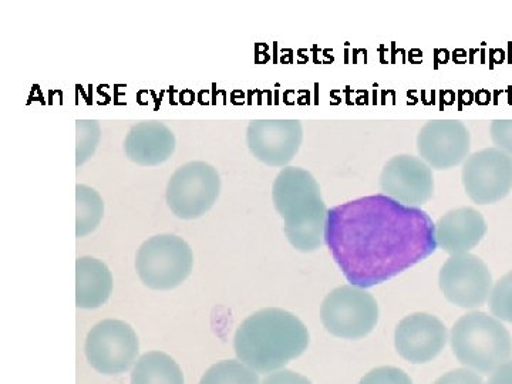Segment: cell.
Wrapping results in <instances>:
<instances>
[{
  "instance_id": "obj_24",
  "label": "cell",
  "mask_w": 512,
  "mask_h": 384,
  "mask_svg": "<svg viewBox=\"0 0 512 384\" xmlns=\"http://www.w3.org/2000/svg\"><path fill=\"white\" fill-rule=\"evenodd\" d=\"M494 146L512 157V120H494L490 126Z\"/></svg>"
},
{
  "instance_id": "obj_20",
  "label": "cell",
  "mask_w": 512,
  "mask_h": 384,
  "mask_svg": "<svg viewBox=\"0 0 512 384\" xmlns=\"http://www.w3.org/2000/svg\"><path fill=\"white\" fill-rule=\"evenodd\" d=\"M200 384H259L254 370L237 360H224L205 373Z\"/></svg>"
},
{
  "instance_id": "obj_7",
  "label": "cell",
  "mask_w": 512,
  "mask_h": 384,
  "mask_svg": "<svg viewBox=\"0 0 512 384\" xmlns=\"http://www.w3.org/2000/svg\"><path fill=\"white\" fill-rule=\"evenodd\" d=\"M221 192L217 168L205 161L181 165L167 184L165 200L175 217L195 220L214 207Z\"/></svg>"
},
{
  "instance_id": "obj_21",
  "label": "cell",
  "mask_w": 512,
  "mask_h": 384,
  "mask_svg": "<svg viewBox=\"0 0 512 384\" xmlns=\"http://www.w3.org/2000/svg\"><path fill=\"white\" fill-rule=\"evenodd\" d=\"M77 148L76 165L80 167L96 153L101 137L100 124L93 120H79L76 123Z\"/></svg>"
},
{
  "instance_id": "obj_16",
  "label": "cell",
  "mask_w": 512,
  "mask_h": 384,
  "mask_svg": "<svg viewBox=\"0 0 512 384\" xmlns=\"http://www.w3.org/2000/svg\"><path fill=\"white\" fill-rule=\"evenodd\" d=\"M175 151V136L160 121H141L134 124L124 140L128 160L143 167L165 163Z\"/></svg>"
},
{
  "instance_id": "obj_12",
  "label": "cell",
  "mask_w": 512,
  "mask_h": 384,
  "mask_svg": "<svg viewBox=\"0 0 512 384\" xmlns=\"http://www.w3.org/2000/svg\"><path fill=\"white\" fill-rule=\"evenodd\" d=\"M471 134L460 120H433L417 134V151L433 170H451L470 156Z\"/></svg>"
},
{
  "instance_id": "obj_10",
  "label": "cell",
  "mask_w": 512,
  "mask_h": 384,
  "mask_svg": "<svg viewBox=\"0 0 512 384\" xmlns=\"http://www.w3.org/2000/svg\"><path fill=\"white\" fill-rule=\"evenodd\" d=\"M439 285L448 302L466 309L483 306L494 288L487 264L473 254L451 255L441 266Z\"/></svg>"
},
{
  "instance_id": "obj_14",
  "label": "cell",
  "mask_w": 512,
  "mask_h": 384,
  "mask_svg": "<svg viewBox=\"0 0 512 384\" xmlns=\"http://www.w3.org/2000/svg\"><path fill=\"white\" fill-rule=\"evenodd\" d=\"M447 329L437 316L413 313L397 325L394 345L403 359L414 365L429 363L446 348Z\"/></svg>"
},
{
  "instance_id": "obj_5",
  "label": "cell",
  "mask_w": 512,
  "mask_h": 384,
  "mask_svg": "<svg viewBox=\"0 0 512 384\" xmlns=\"http://www.w3.org/2000/svg\"><path fill=\"white\" fill-rule=\"evenodd\" d=\"M194 255L190 245L177 235H157L147 239L136 256L141 282L156 291H170L190 276Z\"/></svg>"
},
{
  "instance_id": "obj_19",
  "label": "cell",
  "mask_w": 512,
  "mask_h": 384,
  "mask_svg": "<svg viewBox=\"0 0 512 384\" xmlns=\"http://www.w3.org/2000/svg\"><path fill=\"white\" fill-rule=\"evenodd\" d=\"M76 237L83 238L99 227L104 215V202L99 192L84 184L76 185Z\"/></svg>"
},
{
  "instance_id": "obj_1",
  "label": "cell",
  "mask_w": 512,
  "mask_h": 384,
  "mask_svg": "<svg viewBox=\"0 0 512 384\" xmlns=\"http://www.w3.org/2000/svg\"><path fill=\"white\" fill-rule=\"evenodd\" d=\"M434 225L421 208L367 195L330 208L325 244L350 285L369 289L433 255Z\"/></svg>"
},
{
  "instance_id": "obj_25",
  "label": "cell",
  "mask_w": 512,
  "mask_h": 384,
  "mask_svg": "<svg viewBox=\"0 0 512 384\" xmlns=\"http://www.w3.org/2000/svg\"><path fill=\"white\" fill-rule=\"evenodd\" d=\"M434 384H484L477 373L467 369H456L441 376Z\"/></svg>"
},
{
  "instance_id": "obj_3",
  "label": "cell",
  "mask_w": 512,
  "mask_h": 384,
  "mask_svg": "<svg viewBox=\"0 0 512 384\" xmlns=\"http://www.w3.org/2000/svg\"><path fill=\"white\" fill-rule=\"evenodd\" d=\"M275 210L285 221V234L293 248L313 252L325 242L329 208L316 178L301 167H285L272 187Z\"/></svg>"
},
{
  "instance_id": "obj_9",
  "label": "cell",
  "mask_w": 512,
  "mask_h": 384,
  "mask_svg": "<svg viewBox=\"0 0 512 384\" xmlns=\"http://www.w3.org/2000/svg\"><path fill=\"white\" fill-rule=\"evenodd\" d=\"M84 349L94 370L107 376L121 375L136 362L138 338L128 323L107 319L90 330Z\"/></svg>"
},
{
  "instance_id": "obj_22",
  "label": "cell",
  "mask_w": 512,
  "mask_h": 384,
  "mask_svg": "<svg viewBox=\"0 0 512 384\" xmlns=\"http://www.w3.org/2000/svg\"><path fill=\"white\" fill-rule=\"evenodd\" d=\"M490 309L494 318L512 325V271L494 285L490 295Z\"/></svg>"
},
{
  "instance_id": "obj_15",
  "label": "cell",
  "mask_w": 512,
  "mask_h": 384,
  "mask_svg": "<svg viewBox=\"0 0 512 384\" xmlns=\"http://www.w3.org/2000/svg\"><path fill=\"white\" fill-rule=\"evenodd\" d=\"M483 215L473 207L448 211L434 225L437 248L450 255L470 254L487 234Z\"/></svg>"
},
{
  "instance_id": "obj_6",
  "label": "cell",
  "mask_w": 512,
  "mask_h": 384,
  "mask_svg": "<svg viewBox=\"0 0 512 384\" xmlns=\"http://www.w3.org/2000/svg\"><path fill=\"white\" fill-rule=\"evenodd\" d=\"M320 320L336 338L362 339L376 328L379 306L366 289L342 285L323 299Z\"/></svg>"
},
{
  "instance_id": "obj_27",
  "label": "cell",
  "mask_w": 512,
  "mask_h": 384,
  "mask_svg": "<svg viewBox=\"0 0 512 384\" xmlns=\"http://www.w3.org/2000/svg\"><path fill=\"white\" fill-rule=\"evenodd\" d=\"M487 384H512V360L495 369Z\"/></svg>"
},
{
  "instance_id": "obj_23",
  "label": "cell",
  "mask_w": 512,
  "mask_h": 384,
  "mask_svg": "<svg viewBox=\"0 0 512 384\" xmlns=\"http://www.w3.org/2000/svg\"><path fill=\"white\" fill-rule=\"evenodd\" d=\"M359 384H413L407 373L397 367L383 366L367 373Z\"/></svg>"
},
{
  "instance_id": "obj_2",
  "label": "cell",
  "mask_w": 512,
  "mask_h": 384,
  "mask_svg": "<svg viewBox=\"0 0 512 384\" xmlns=\"http://www.w3.org/2000/svg\"><path fill=\"white\" fill-rule=\"evenodd\" d=\"M309 332L301 319L278 308L249 316L235 333V353L244 365L271 373L288 365L308 349Z\"/></svg>"
},
{
  "instance_id": "obj_18",
  "label": "cell",
  "mask_w": 512,
  "mask_h": 384,
  "mask_svg": "<svg viewBox=\"0 0 512 384\" xmlns=\"http://www.w3.org/2000/svg\"><path fill=\"white\" fill-rule=\"evenodd\" d=\"M131 384H184V375L170 356L150 352L138 360L131 373Z\"/></svg>"
},
{
  "instance_id": "obj_8",
  "label": "cell",
  "mask_w": 512,
  "mask_h": 384,
  "mask_svg": "<svg viewBox=\"0 0 512 384\" xmlns=\"http://www.w3.org/2000/svg\"><path fill=\"white\" fill-rule=\"evenodd\" d=\"M461 180L477 205L500 202L512 190V157L497 147L476 151L464 161Z\"/></svg>"
},
{
  "instance_id": "obj_26",
  "label": "cell",
  "mask_w": 512,
  "mask_h": 384,
  "mask_svg": "<svg viewBox=\"0 0 512 384\" xmlns=\"http://www.w3.org/2000/svg\"><path fill=\"white\" fill-rule=\"evenodd\" d=\"M262 384H312L311 380L306 379L292 370H281V372L272 373L264 380Z\"/></svg>"
},
{
  "instance_id": "obj_13",
  "label": "cell",
  "mask_w": 512,
  "mask_h": 384,
  "mask_svg": "<svg viewBox=\"0 0 512 384\" xmlns=\"http://www.w3.org/2000/svg\"><path fill=\"white\" fill-rule=\"evenodd\" d=\"M303 141L299 120H254L247 128V144L256 160L269 167H286Z\"/></svg>"
},
{
  "instance_id": "obj_11",
  "label": "cell",
  "mask_w": 512,
  "mask_h": 384,
  "mask_svg": "<svg viewBox=\"0 0 512 384\" xmlns=\"http://www.w3.org/2000/svg\"><path fill=\"white\" fill-rule=\"evenodd\" d=\"M379 184L386 197L406 207L420 208L434 194L433 168L420 157L402 154L384 164Z\"/></svg>"
},
{
  "instance_id": "obj_17",
  "label": "cell",
  "mask_w": 512,
  "mask_h": 384,
  "mask_svg": "<svg viewBox=\"0 0 512 384\" xmlns=\"http://www.w3.org/2000/svg\"><path fill=\"white\" fill-rule=\"evenodd\" d=\"M113 291V276L104 262L83 256L76 262V305L96 309L109 301Z\"/></svg>"
},
{
  "instance_id": "obj_4",
  "label": "cell",
  "mask_w": 512,
  "mask_h": 384,
  "mask_svg": "<svg viewBox=\"0 0 512 384\" xmlns=\"http://www.w3.org/2000/svg\"><path fill=\"white\" fill-rule=\"evenodd\" d=\"M451 348L461 365L490 375L512 356L510 332L500 319L485 312L461 316L451 329Z\"/></svg>"
}]
</instances>
